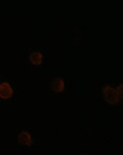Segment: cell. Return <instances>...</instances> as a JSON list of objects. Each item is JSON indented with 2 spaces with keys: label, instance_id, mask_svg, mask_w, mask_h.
I'll return each instance as SVG.
<instances>
[{
  "label": "cell",
  "instance_id": "6da1fadb",
  "mask_svg": "<svg viewBox=\"0 0 123 155\" xmlns=\"http://www.w3.org/2000/svg\"><path fill=\"white\" fill-rule=\"evenodd\" d=\"M102 94L104 99L110 104H115L119 102L120 98L116 92V89L112 87L110 85H105L103 87Z\"/></svg>",
  "mask_w": 123,
  "mask_h": 155
},
{
  "label": "cell",
  "instance_id": "7a4b0ae2",
  "mask_svg": "<svg viewBox=\"0 0 123 155\" xmlns=\"http://www.w3.org/2000/svg\"><path fill=\"white\" fill-rule=\"evenodd\" d=\"M13 95V89L8 82H3L0 84V97L7 99Z\"/></svg>",
  "mask_w": 123,
  "mask_h": 155
},
{
  "label": "cell",
  "instance_id": "3957f363",
  "mask_svg": "<svg viewBox=\"0 0 123 155\" xmlns=\"http://www.w3.org/2000/svg\"><path fill=\"white\" fill-rule=\"evenodd\" d=\"M18 141L20 144L25 147H29L32 144V138L27 131H21L18 136Z\"/></svg>",
  "mask_w": 123,
  "mask_h": 155
},
{
  "label": "cell",
  "instance_id": "277c9868",
  "mask_svg": "<svg viewBox=\"0 0 123 155\" xmlns=\"http://www.w3.org/2000/svg\"><path fill=\"white\" fill-rule=\"evenodd\" d=\"M51 88L54 92H62L64 90V81L61 78H55L51 82Z\"/></svg>",
  "mask_w": 123,
  "mask_h": 155
},
{
  "label": "cell",
  "instance_id": "5b68a950",
  "mask_svg": "<svg viewBox=\"0 0 123 155\" xmlns=\"http://www.w3.org/2000/svg\"><path fill=\"white\" fill-rule=\"evenodd\" d=\"M42 60H43V56L39 52H34L30 55V61L34 65H40L42 63Z\"/></svg>",
  "mask_w": 123,
  "mask_h": 155
},
{
  "label": "cell",
  "instance_id": "8992f818",
  "mask_svg": "<svg viewBox=\"0 0 123 155\" xmlns=\"http://www.w3.org/2000/svg\"><path fill=\"white\" fill-rule=\"evenodd\" d=\"M116 92H117V94L119 96V98H121L123 99V83L119 85L117 88H116Z\"/></svg>",
  "mask_w": 123,
  "mask_h": 155
}]
</instances>
